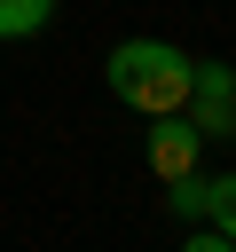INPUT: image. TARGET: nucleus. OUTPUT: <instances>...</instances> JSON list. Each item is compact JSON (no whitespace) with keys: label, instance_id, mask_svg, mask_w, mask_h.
Masks as SVG:
<instances>
[{"label":"nucleus","instance_id":"nucleus-6","mask_svg":"<svg viewBox=\"0 0 236 252\" xmlns=\"http://www.w3.org/2000/svg\"><path fill=\"white\" fill-rule=\"evenodd\" d=\"M205 220H212V228L236 244V173H220V181H212V197H205Z\"/></svg>","mask_w":236,"mask_h":252},{"label":"nucleus","instance_id":"nucleus-5","mask_svg":"<svg viewBox=\"0 0 236 252\" xmlns=\"http://www.w3.org/2000/svg\"><path fill=\"white\" fill-rule=\"evenodd\" d=\"M55 8H63V0H0V39H31V32H47Z\"/></svg>","mask_w":236,"mask_h":252},{"label":"nucleus","instance_id":"nucleus-1","mask_svg":"<svg viewBox=\"0 0 236 252\" xmlns=\"http://www.w3.org/2000/svg\"><path fill=\"white\" fill-rule=\"evenodd\" d=\"M189 71H197V55L173 47V39H118L110 63H102L110 94H118L126 110H142V118L181 110V102H189Z\"/></svg>","mask_w":236,"mask_h":252},{"label":"nucleus","instance_id":"nucleus-2","mask_svg":"<svg viewBox=\"0 0 236 252\" xmlns=\"http://www.w3.org/2000/svg\"><path fill=\"white\" fill-rule=\"evenodd\" d=\"M189 126L205 134V142H236V63H220V55H197V71H189Z\"/></svg>","mask_w":236,"mask_h":252},{"label":"nucleus","instance_id":"nucleus-3","mask_svg":"<svg viewBox=\"0 0 236 252\" xmlns=\"http://www.w3.org/2000/svg\"><path fill=\"white\" fill-rule=\"evenodd\" d=\"M142 150H149V173H157V181H173V173H189V165L205 158V134L189 126V110H157Z\"/></svg>","mask_w":236,"mask_h":252},{"label":"nucleus","instance_id":"nucleus-4","mask_svg":"<svg viewBox=\"0 0 236 252\" xmlns=\"http://www.w3.org/2000/svg\"><path fill=\"white\" fill-rule=\"evenodd\" d=\"M205 197H212V173L205 165H189V173L165 181V213H181V220H205Z\"/></svg>","mask_w":236,"mask_h":252},{"label":"nucleus","instance_id":"nucleus-7","mask_svg":"<svg viewBox=\"0 0 236 252\" xmlns=\"http://www.w3.org/2000/svg\"><path fill=\"white\" fill-rule=\"evenodd\" d=\"M181 252H236V244H228V236H220V228H212V220H197V228H189V244H181Z\"/></svg>","mask_w":236,"mask_h":252}]
</instances>
